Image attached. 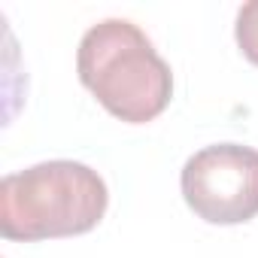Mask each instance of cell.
I'll return each mask as SVG.
<instances>
[{
  "mask_svg": "<svg viewBox=\"0 0 258 258\" xmlns=\"http://www.w3.org/2000/svg\"><path fill=\"white\" fill-rule=\"evenodd\" d=\"M76 70L106 112L131 124L161 115L173 94L170 64L127 19H106L88 28L79 40Z\"/></svg>",
  "mask_w": 258,
  "mask_h": 258,
  "instance_id": "cell-1",
  "label": "cell"
},
{
  "mask_svg": "<svg viewBox=\"0 0 258 258\" xmlns=\"http://www.w3.org/2000/svg\"><path fill=\"white\" fill-rule=\"evenodd\" d=\"M109 195L97 170L79 161H43L0 182V234L7 240H49L91 231Z\"/></svg>",
  "mask_w": 258,
  "mask_h": 258,
  "instance_id": "cell-2",
  "label": "cell"
},
{
  "mask_svg": "<svg viewBox=\"0 0 258 258\" xmlns=\"http://www.w3.org/2000/svg\"><path fill=\"white\" fill-rule=\"evenodd\" d=\"M185 204L213 225H240L258 216V149L219 143L195 152L179 176Z\"/></svg>",
  "mask_w": 258,
  "mask_h": 258,
  "instance_id": "cell-3",
  "label": "cell"
},
{
  "mask_svg": "<svg viewBox=\"0 0 258 258\" xmlns=\"http://www.w3.org/2000/svg\"><path fill=\"white\" fill-rule=\"evenodd\" d=\"M234 34H237V46L243 49V55L252 64H258V0H249V4L240 7Z\"/></svg>",
  "mask_w": 258,
  "mask_h": 258,
  "instance_id": "cell-4",
  "label": "cell"
}]
</instances>
